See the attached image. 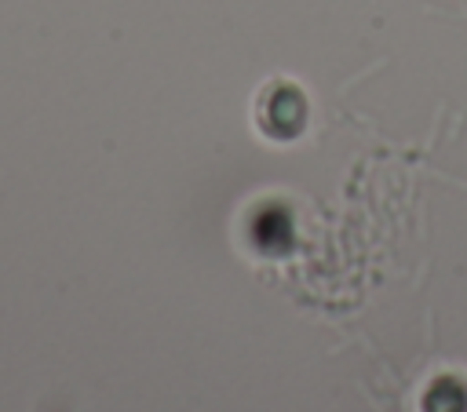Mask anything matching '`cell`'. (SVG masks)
Returning <instances> with one entry per match:
<instances>
[{
    "label": "cell",
    "mask_w": 467,
    "mask_h": 412,
    "mask_svg": "<svg viewBox=\"0 0 467 412\" xmlns=\"http://www.w3.org/2000/svg\"><path fill=\"white\" fill-rule=\"evenodd\" d=\"M306 120V102L292 84H270L263 102H259V124L277 135V139H292Z\"/></svg>",
    "instance_id": "1"
},
{
    "label": "cell",
    "mask_w": 467,
    "mask_h": 412,
    "mask_svg": "<svg viewBox=\"0 0 467 412\" xmlns=\"http://www.w3.org/2000/svg\"><path fill=\"white\" fill-rule=\"evenodd\" d=\"M248 233L263 255H281L292 244V219L281 204H263V208H255Z\"/></svg>",
    "instance_id": "2"
},
{
    "label": "cell",
    "mask_w": 467,
    "mask_h": 412,
    "mask_svg": "<svg viewBox=\"0 0 467 412\" xmlns=\"http://www.w3.org/2000/svg\"><path fill=\"white\" fill-rule=\"evenodd\" d=\"M423 412H467V383L463 376H452V372H441L427 383L423 390V401H420Z\"/></svg>",
    "instance_id": "3"
}]
</instances>
